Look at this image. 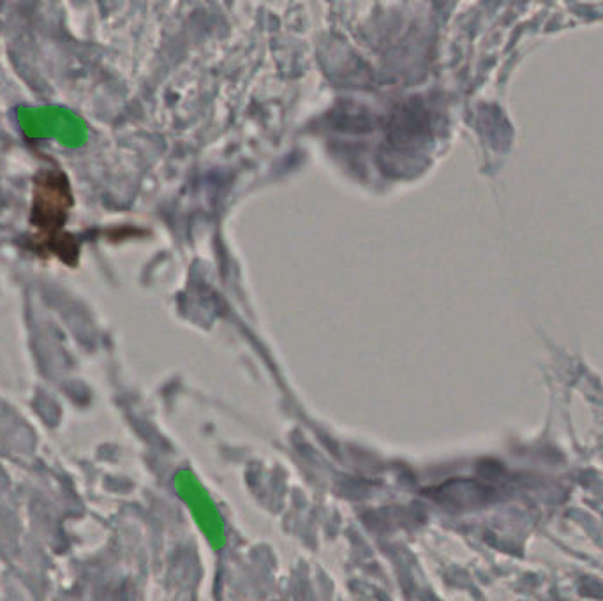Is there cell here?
Segmentation results:
<instances>
[{
	"mask_svg": "<svg viewBox=\"0 0 603 601\" xmlns=\"http://www.w3.org/2000/svg\"><path fill=\"white\" fill-rule=\"evenodd\" d=\"M71 207L73 194L66 175L59 170L41 171L34 182L30 224L38 233V242H48L52 249H55V242L59 244V256L66 261L76 256V247H71L73 238L60 237Z\"/></svg>",
	"mask_w": 603,
	"mask_h": 601,
	"instance_id": "obj_1",
	"label": "cell"
},
{
	"mask_svg": "<svg viewBox=\"0 0 603 601\" xmlns=\"http://www.w3.org/2000/svg\"><path fill=\"white\" fill-rule=\"evenodd\" d=\"M16 117L23 134L30 140H55L64 147L76 149L89 138L85 122L66 108H20Z\"/></svg>",
	"mask_w": 603,
	"mask_h": 601,
	"instance_id": "obj_2",
	"label": "cell"
}]
</instances>
